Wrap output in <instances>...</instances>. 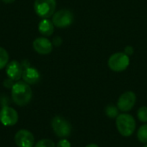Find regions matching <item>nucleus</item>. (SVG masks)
I'll return each mask as SVG.
<instances>
[{"mask_svg": "<svg viewBox=\"0 0 147 147\" xmlns=\"http://www.w3.org/2000/svg\"><path fill=\"white\" fill-rule=\"evenodd\" d=\"M62 43V39L59 36H56L53 38V45L56 46V47H59L60 44Z\"/></svg>", "mask_w": 147, "mask_h": 147, "instance_id": "obj_22", "label": "nucleus"}, {"mask_svg": "<svg viewBox=\"0 0 147 147\" xmlns=\"http://www.w3.org/2000/svg\"><path fill=\"white\" fill-rule=\"evenodd\" d=\"M22 71L23 67L22 63L18 62L17 60H12L6 65V75L13 81H19L22 76Z\"/></svg>", "mask_w": 147, "mask_h": 147, "instance_id": "obj_11", "label": "nucleus"}, {"mask_svg": "<svg viewBox=\"0 0 147 147\" xmlns=\"http://www.w3.org/2000/svg\"><path fill=\"white\" fill-rule=\"evenodd\" d=\"M74 20L72 12L66 9H62L56 11L53 15L52 22L53 25L59 28H65L71 25Z\"/></svg>", "mask_w": 147, "mask_h": 147, "instance_id": "obj_6", "label": "nucleus"}, {"mask_svg": "<svg viewBox=\"0 0 147 147\" xmlns=\"http://www.w3.org/2000/svg\"><path fill=\"white\" fill-rule=\"evenodd\" d=\"M18 114L16 109L7 105L3 106L0 109V122L6 127H11L17 123Z\"/></svg>", "mask_w": 147, "mask_h": 147, "instance_id": "obj_8", "label": "nucleus"}, {"mask_svg": "<svg viewBox=\"0 0 147 147\" xmlns=\"http://www.w3.org/2000/svg\"><path fill=\"white\" fill-rule=\"evenodd\" d=\"M13 85H14V81L12 80V79H10V78H6L4 81H3V86L5 87V88H7V89H10L11 90V88L13 87Z\"/></svg>", "mask_w": 147, "mask_h": 147, "instance_id": "obj_20", "label": "nucleus"}, {"mask_svg": "<svg viewBox=\"0 0 147 147\" xmlns=\"http://www.w3.org/2000/svg\"><path fill=\"white\" fill-rule=\"evenodd\" d=\"M33 96L32 89L24 81H17L11 88V98L18 106H25L31 101Z\"/></svg>", "mask_w": 147, "mask_h": 147, "instance_id": "obj_1", "label": "nucleus"}, {"mask_svg": "<svg viewBox=\"0 0 147 147\" xmlns=\"http://www.w3.org/2000/svg\"><path fill=\"white\" fill-rule=\"evenodd\" d=\"M137 116L140 121L143 123H147V107L146 106H142L138 109L137 112Z\"/></svg>", "mask_w": 147, "mask_h": 147, "instance_id": "obj_17", "label": "nucleus"}, {"mask_svg": "<svg viewBox=\"0 0 147 147\" xmlns=\"http://www.w3.org/2000/svg\"><path fill=\"white\" fill-rule=\"evenodd\" d=\"M54 27L52 21L43 19L38 24V30L44 36H51L54 32Z\"/></svg>", "mask_w": 147, "mask_h": 147, "instance_id": "obj_13", "label": "nucleus"}, {"mask_svg": "<svg viewBox=\"0 0 147 147\" xmlns=\"http://www.w3.org/2000/svg\"><path fill=\"white\" fill-rule=\"evenodd\" d=\"M51 125L54 134L59 138L65 139L69 137L71 133V126L70 122L62 116H55L52 120Z\"/></svg>", "mask_w": 147, "mask_h": 147, "instance_id": "obj_5", "label": "nucleus"}, {"mask_svg": "<svg viewBox=\"0 0 147 147\" xmlns=\"http://www.w3.org/2000/svg\"><path fill=\"white\" fill-rule=\"evenodd\" d=\"M137 96L134 91H126L121 94L117 102V107L121 112H129L136 103Z\"/></svg>", "mask_w": 147, "mask_h": 147, "instance_id": "obj_7", "label": "nucleus"}, {"mask_svg": "<svg viewBox=\"0 0 147 147\" xmlns=\"http://www.w3.org/2000/svg\"><path fill=\"white\" fill-rule=\"evenodd\" d=\"M137 138L140 143L147 144V123L142 125L137 133Z\"/></svg>", "mask_w": 147, "mask_h": 147, "instance_id": "obj_15", "label": "nucleus"}, {"mask_svg": "<svg viewBox=\"0 0 147 147\" xmlns=\"http://www.w3.org/2000/svg\"><path fill=\"white\" fill-rule=\"evenodd\" d=\"M56 147H71V143H70L67 140L62 139V140H60L58 142Z\"/></svg>", "mask_w": 147, "mask_h": 147, "instance_id": "obj_19", "label": "nucleus"}, {"mask_svg": "<svg viewBox=\"0 0 147 147\" xmlns=\"http://www.w3.org/2000/svg\"><path fill=\"white\" fill-rule=\"evenodd\" d=\"M34 51L40 55H47L53 51V43L46 37H38L33 41Z\"/></svg>", "mask_w": 147, "mask_h": 147, "instance_id": "obj_10", "label": "nucleus"}, {"mask_svg": "<svg viewBox=\"0 0 147 147\" xmlns=\"http://www.w3.org/2000/svg\"><path fill=\"white\" fill-rule=\"evenodd\" d=\"M34 147H56V146L53 140H48V139H43V140H39L35 144Z\"/></svg>", "mask_w": 147, "mask_h": 147, "instance_id": "obj_18", "label": "nucleus"}, {"mask_svg": "<svg viewBox=\"0 0 147 147\" xmlns=\"http://www.w3.org/2000/svg\"><path fill=\"white\" fill-rule=\"evenodd\" d=\"M3 3H13L15 0H2Z\"/></svg>", "mask_w": 147, "mask_h": 147, "instance_id": "obj_23", "label": "nucleus"}, {"mask_svg": "<svg viewBox=\"0 0 147 147\" xmlns=\"http://www.w3.org/2000/svg\"><path fill=\"white\" fill-rule=\"evenodd\" d=\"M130 64L129 56L125 53H115L112 54L109 60L108 65L113 71L121 72L125 71Z\"/></svg>", "mask_w": 147, "mask_h": 147, "instance_id": "obj_4", "label": "nucleus"}, {"mask_svg": "<svg viewBox=\"0 0 147 147\" xmlns=\"http://www.w3.org/2000/svg\"><path fill=\"white\" fill-rule=\"evenodd\" d=\"M23 81L27 83L28 84H35L36 83L39 82L40 78V74L39 71L34 68L31 67L30 65L24 68L22 71V76Z\"/></svg>", "mask_w": 147, "mask_h": 147, "instance_id": "obj_12", "label": "nucleus"}, {"mask_svg": "<svg viewBox=\"0 0 147 147\" xmlns=\"http://www.w3.org/2000/svg\"><path fill=\"white\" fill-rule=\"evenodd\" d=\"M9 53L2 47H0V70L6 67L9 63Z\"/></svg>", "mask_w": 147, "mask_h": 147, "instance_id": "obj_16", "label": "nucleus"}, {"mask_svg": "<svg viewBox=\"0 0 147 147\" xmlns=\"http://www.w3.org/2000/svg\"><path fill=\"white\" fill-rule=\"evenodd\" d=\"M124 53H125L127 55L130 56V55L134 54V47H133L132 46H127V47L124 48Z\"/></svg>", "mask_w": 147, "mask_h": 147, "instance_id": "obj_21", "label": "nucleus"}, {"mask_svg": "<svg viewBox=\"0 0 147 147\" xmlns=\"http://www.w3.org/2000/svg\"><path fill=\"white\" fill-rule=\"evenodd\" d=\"M56 0H35L34 9L38 16L43 19H48L55 13Z\"/></svg>", "mask_w": 147, "mask_h": 147, "instance_id": "obj_3", "label": "nucleus"}, {"mask_svg": "<svg viewBox=\"0 0 147 147\" xmlns=\"http://www.w3.org/2000/svg\"><path fill=\"white\" fill-rule=\"evenodd\" d=\"M115 125L118 132L123 137H130L136 129V121L129 114H120L116 117Z\"/></svg>", "mask_w": 147, "mask_h": 147, "instance_id": "obj_2", "label": "nucleus"}, {"mask_svg": "<svg viewBox=\"0 0 147 147\" xmlns=\"http://www.w3.org/2000/svg\"><path fill=\"white\" fill-rule=\"evenodd\" d=\"M14 140L18 147H34V137L28 130L21 129L17 131Z\"/></svg>", "mask_w": 147, "mask_h": 147, "instance_id": "obj_9", "label": "nucleus"}, {"mask_svg": "<svg viewBox=\"0 0 147 147\" xmlns=\"http://www.w3.org/2000/svg\"><path fill=\"white\" fill-rule=\"evenodd\" d=\"M144 147H147V144H146V146H145Z\"/></svg>", "mask_w": 147, "mask_h": 147, "instance_id": "obj_25", "label": "nucleus"}, {"mask_svg": "<svg viewBox=\"0 0 147 147\" xmlns=\"http://www.w3.org/2000/svg\"><path fill=\"white\" fill-rule=\"evenodd\" d=\"M85 147H99L96 144H90V145H88L87 146Z\"/></svg>", "mask_w": 147, "mask_h": 147, "instance_id": "obj_24", "label": "nucleus"}, {"mask_svg": "<svg viewBox=\"0 0 147 147\" xmlns=\"http://www.w3.org/2000/svg\"><path fill=\"white\" fill-rule=\"evenodd\" d=\"M105 114L108 117L114 119L116 118L120 114H119V109L117 106L114 105V104H109L106 108H105Z\"/></svg>", "mask_w": 147, "mask_h": 147, "instance_id": "obj_14", "label": "nucleus"}]
</instances>
